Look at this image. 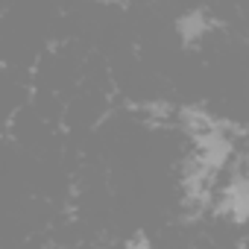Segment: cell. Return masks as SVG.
<instances>
[{"mask_svg":"<svg viewBox=\"0 0 249 249\" xmlns=\"http://www.w3.org/2000/svg\"><path fill=\"white\" fill-rule=\"evenodd\" d=\"M205 15L196 9V12H191V15H185L182 21H179V30H182V36L188 38V41H194V38H199L202 33H205Z\"/></svg>","mask_w":249,"mask_h":249,"instance_id":"cell-1","label":"cell"}]
</instances>
